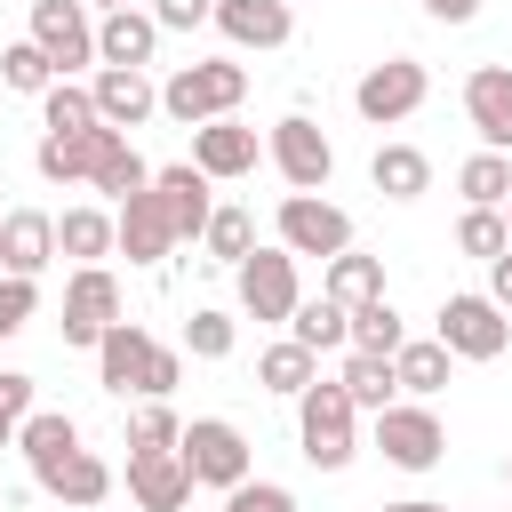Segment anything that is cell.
<instances>
[{"label":"cell","mask_w":512,"mask_h":512,"mask_svg":"<svg viewBox=\"0 0 512 512\" xmlns=\"http://www.w3.org/2000/svg\"><path fill=\"white\" fill-rule=\"evenodd\" d=\"M176 448H184V464H192L200 488H240L248 480V432L224 424V416H192Z\"/></svg>","instance_id":"cell-9"},{"label":"cell","mask_w":512,"mask_h":512,"mask_svg":"<svg viewBox=\"0 0 512 512\" xmlns=\"http://www.w3.org/2000/svg\"><path fill=\"white\" fill-rule=\"evenodd\" d=\"M504 216H512V200H504Z\"/></svg>","instance_id":"cell-52"},{"label":"cell","mask_w":512,"mask_h":512,"mask_svg":"<svg viewBox=\"0 0 512 512\" xmlns=\"http://www.w3.org/2000/svg\"><path fill=\"white\" fill-rule=\"evenodd\" d=\"M128 128H88V136H40V152H32V168L48 176V184H88L96 176V160L120 144Z\"/></svg>","instance_id":"cell-22"},{"label":"cell","mask_w":512,"mask_h":512,"mask_svg":"<svg viewBox=\"0 0 512 512\" xmlns=\"http://www.w3.org/2000/svg\"><path fill=\"white\" fill-rule=\"evenodd\" d=\"M56 256H72V264L120 256V216H104V208H64V216H56Z\"/></svg>","instance_id":"cell-23"},{"label":"cell","mask_w":512,"mask_h":512,"mask_svg":"<svg viewBox=\"0 0 512 512\" xmlns=\"http://www.w3.org/2000/svg\"><path fill=\"white\" fill-rule=\"evenodd\" d=\"M288 8H296V0H288Z\"/></svg>","instance_id":"cell-53"},{"label":"cell","mask_w":512,"mask_h":512,"mask_svg":"<svg viewBox=\"0 0 512 512\" xmlns=\"http://www.w3.org/2000/svg\"><path fill=\"white\" fill-rule=\"evenodd\" d=\"M448 360H456V352H448L440 336H408V344L392 352V376H400L408 400H432V392L448 384Z\"/></svg>","instance_id":"cell-27"},{"label":"cell","mask_w":512,"mask_h":512,"mask_svg":"<svg viewBox=\"0 0 512 512\" xmlns=\"http://www.w3.org/2000/svg\"><path fill=\"white\" fill-rule=\"evenodd\" d=\"M112 216H120V256H128V264H168L176 224H168V208H160V192H152V184H144V192H128Z\"/></svg>","instance_id":"cell-15"},{"label":"cell","mask_w":512,"mask_h":512,"mask_svg":"<svg viewBox=\"0 0 512 512\" xmlns=\"http://www.w3.org/2000/svg\"><path fill=\"white\" fill-rule=\"evenodd\" d=\"M96 112H104V128H144L152 112H160V88H152V72H136V64H96Z\"/></svg>","instance_id":"cell-14"},{"label":"cell","mask_w":512,"mask_h":512,"mask_svg":"<svg viewBox=\"0 0 512 512\" xmlns=\"http://www.w3.org/2000/svg\"><path fill=\"white\" fill-rule=\"evenodd\" d=\"M208 168L200 160H176V168H152V192H160V208H168V224H176V240H200L208 232V216H216V200H208Z\"/></svg>","instance_id":"cell-13"},{"label":"cell","mask_w":512,"mask_h":512,"mask_svg":"<svg viewBox=\"0 0 512 512\" xmlns=\"http://www.w3.org/2000/svg\"><path fill=\"white\" fill-rule=\"evenodd\" d=\"M368 184H376L384 200H424V192H432V160H424L416 144H376Z\"/></svg>","instance_id":"cell-25"},{"label":"cell","mask_w":512,"mask_h":512,"mask_svg":"<svg viewBox=\"0 0 512 512\" xmlns=\"http://www.w3.org/2000/svg\"><path fill=\"white\" fill-rule=\"evenodd\" d=\"M16 448H24V464H32V472H48L56 456H72V448H80V424H72L64 408H32V416L16 424Z\"/></svg>","instance_id":"cell-29"},{"label":"cell","mask_w":512,"mask_h":512,"mask_svg":"<svg viewBox=\"0 0 512 512\" xmlns=\"http://www.w3.org/2000/svg\"><path fill=\"white\" fill-rule=\"evenodd\" d=\"M312 376H320V352H312V344H296V336H280V344H264V352H256V384H264V392H280V400H296Z\"/></svg>","instance_id":"cell-26"},{"label":"cell","mask_w":512,"mask_h":512,"mask_svg":"<svg viewBox=\"0 0 512 512\" xmlns=\"http://www.w3.org/2000/svg\"><path fill=\"white\" fill-rule=\"evenodd\" d=\"M184 352H192V360H232V312L200 304V312L184 320Z\"/></svg>","instance_id":"cell-39"},{"label":"cell","mask_w":512,"mask_h":512,"mask_svg":"<svg viewBox=\"0 0 512 512\" xmlns=\"http://www.w3.org/2000/svg\"><path fill=\"white\" fill-rule=\"evenodd\" d=\"M152 48H160V16L152 8H104L96 16V64H152Z\"/></svg>","instance_id":"cell-21"},{"label":"cell","mask_w":512,"mask_h":512,"mask_svg":"<svg viewBox=\"0 0 512 512\" xmlns=\"http://www.w3.org/2000/svg\"><path fill=\"white\" fill-rule=\"evenodd\" d=\"M48 496H64V504H104L112 496V464L96 456V448H72V456H56L48 472H32Z\"/></svg>","instance_id":"cell-24"},{"label":"cell","mask_w":512,"mask_h":512,"mask_svg":"<svg viewBox=\"0 0 512 512\" xmlns=\"http://www.w3.org/2000/svg\"><path fill=\"white\" fill-rule=\"evenodd\" d=\"M488 296H496V304H504V312H512V248H504V256H496V264H488Z\"/></svg>","instance_id":"cell-47"},{"label":"cell","mask_w":512,"mask_h":512,"mask_svg":"<svg viewBox=\"0 0 512 512\" xmlns=\"http://www.w3.org/2000/svg\"><path fill=\"white\" fill-rule=\"evenodd\" d=\"M240 96H248V64H232V56H208V64H176V72L160 80V112H168V120H184V128L240 112Z\"/></svg>","instance_id":"cell-2"},{"label":"cell","mask_w":512,"mask_h":512,"mask_svg":"<svg viewBox=\"0 0 512 512\" xmlns=\"http://www.w3.org/2000/svg\"><path fill=\"white\" fill-rule=\"evenodd\" d=\"M224 512H296V496L280 480H240V488H224Z\"/></svg>","instance_id":"cell-42"},{"label":"cell","mask_w":512,"mask_h":512,"mask_svg":"<svg viewBox=\"0 0 512 512\" xmlns=\"http://www.w3.org/2000/svg\"><path fill=\"white\" fill-rule=\"evenodd\" d=\"M88 8H136V0H88Z\"/></svg>","instance_id":"cell-50"},{"label":"cell","mask_w":512,"mask_h":512,"mask_svg":"<svg viewBox=\"0 0 512 512\" xmlns=\"http://www.w3.org/2000/svg\"><path fill=\"white\" fill-rule=\"evenodd\" d=\"M192 464H184V448H128V496L144 504V512H184L192 504Z\"/></svg>","instance_id":"cell-12"},{"label":"cell","mask_w":512,"mask_h":512,"mask_svg":"<svg viewBox=\"0 0 512 512\" xmlns=\"http://www.w3.org/2000/svg\"><path fill=\"white\" fill-rule=\"evenodd\" d=\"M8 440H16V416H8V408H0V448H8Z\"/></svg>","instance_id":"cell-49"},{"label":"cell","mask_w":512,"mask_h":512,"mask_svg":"<svg viewBox=\"0 0 512 512\" xmlns=\"http://www.w3.org/2000/svg\"><path fill=\"white\" fill-rule=\"evenodd\" d=\"M272 224H280V248H288V256H320V264H328V256L352 248V216H344L336 200H320V192H288Z\"/></svg>","instance_id":"cell-7"},{"label":"cell","mask_w":512,"mask_h":512,"mask_svg":"<svg viewBox=\"0 0 512 512\" xmlns=\"http://www.w3.org/2000/svg\"><path fill=\"white\" fill-rule=\"evenodd\" d=\"M264 152H272V168L288 176V192H328V176H336V144L304 120V112H288V120H272V136H264Z\"/></svg>","instance_id":"cell-8"},{"label":"cell","mask_w":512,"mask_h":512,"mask_svg":"<svg viewBox=\"0 0 512 512\" xmlns=\"http://www.w3.org/2000/svg\"><path fill=\"white\" fill-rule=\"evenodd\" d=\"M288 336L312 344V352H352V312H344L336 296H304L296 320H288Z\"/></svg>","instance_id":"cell-30"},{"label":"cell","mask_w":512,"mask_h":512,"mask_svg":"<svg viewBox=\"0 0 512 512\" xmlns=\"http://www.w3.org/2000/svg\"><path fill=\"white\" fill-rule=\"evenodd\" d=\"M320 296H336V304L352 312V304L384 296V264H376V256H360V248H344V256H328V272H320Z\"/></svg>","instance_id":"cell-31"},{"label":"cell","mask_w":512,"mask_h":512,"mask_svg":"<svg viewBox=\"0 0 512 512\" xmlns=\"http://www.w3.org/2000/svg\"><path fill=\"white\" fill-rule=\"evenodd\" d=\"M376 448H384V464H400V472H432V464L448 456V424L432 416V400H392V408L376 416Z\"/></svg>","instance_id":"cell-6"},{"label":"cell","mask_w":512,"mask_h":512,"mask_svg":"<svg viewBox=\"0 0 512 512\" xmlns=\"http://www.w3.org/2000/svg\"><path fill=\"white\" fill-rule=\"evenodd\" d=\"M88 184H96V192H104V200L120 208L128 192H144V184H152V168H144V152H136L128 136H120V144H112V152L96 160V176H88Z\"/></svg>","instance_id":"cell-35"},{"label":"cell","mask_w":512,"mask_h":512,"mask_svg":"<svg viewBox=\"0 0 512 512\" xmlns=\"http://www.w3.org/2000/svg\"><path fill=\"white\" fill-rule=\"evenodd\" d=\"M464 120L480 128L488 152H512V64H480L464 80Z\"/></svg>","instance_id":"cell-19"},{"label":"cell","mask_w":512,"mask_h":512,"mask_svg":"<svg viewBox=\"0 0 512 512\" xmlns=\"http://www.w3.org/2000/svg\"><path fill=\"white\" fill-rule=\"evenodd\" d=\"M176 376H184V352H176V344H152V368H144V400H168V392H176Z\"/></svg>","instance_id":"cell-43"},{"label":"cell","mask_w":512,"mask_h":512,"mask_svg":"<svg viewBox=\"0 0 512 512\" xmlns=\"http://www.w3.org/2000/svg\"><path fill=\"white\" fill-rule=\"evenodd\" d=\"M336 384H344V392H352V408H368V416H384V408L400 400V376H392V360H384V352H344Z\"/></svg>","instance_id":"cell-28"},{"label":"cell","mask_w":512,"mask_h":512,"mask_svg":"<svg viewBox=\"0 0 512 512\" xmlns=\"http://www.w3.org/2000/svg\"><path fill=\"white\" fill-rule=\"evenodd\" d=\"M384 512H448V504H432V496H400V504H384Z\"/></svg>","instance_id":"cell-48"},{"label":"cell","mask_w":512,"mask_h":512,"mask_svg":"<svg viewBox=\"0 0 512 512\" xmlns=\"http://www.w3.org/2000/svg\"><path fill=\"white\" fill-rule=\"evenodd\" d=\"M144 368H152V336H144V320H112L104 328V344H96V384L104 392H136L144 400Z\"/></svg>","instance_id":"cell-16"},{"label":"cell","mask_w":512,"mask_h":512,"mask_svg":"<svg viewBox=\"0 0 512 512\" xmlns=\"http://www.w3.org/2000/svg\"><path fill=\"white\" fill-rule=\"evenodd\" d=\"M232 280H240V312L248 320H296V304H304V288H296V256L272 240V248H248L240 264H232Z\"/></svg>","instance_id":"cell-5"},{"label":"cell","mask_w":512,"mask_h":512,"mask_svg":"<svg viewBox=\"0 0 512 512\" xmlns=\"http://www.w3.org/2000/svg\"><path fill=\"white\" fill-rule=\"evenodd\" d=\"M456 192H464L472 208H504V200H512V152H488V144H480V152L456 168Z\"/></svg>","instance_id":"cell-34"},{"label":"cell","mask_w":512,"mask_h":512,"mask_svg":"<svg viewBox=\"0 0 512 512\" xmlns=\"http://www.w3.org/2000/svg\"><path fill=\"white\" fill-rule=\"evenodd\" d=\"M40 120H48V136H88V128H104L96 88H80V80H56V88L40 96Z\"/></svg>","instance_id":"cell-32"},{"label":"cell","mask_w":512,"mask_h":512,"mask_svg":"<svg viewBox=\"0 0 512 512\" xmlns=\"http://www.w3.org/2000/svg\"><path fill=\"white\" fill-rule=\"evenodd\" d=\"M0 80H8L16 96H48V88H56L64 72L48 64V48H40V40H16V48L0 56Z\"/></svg>","instance_id":"cell-36"},{"label":"cell","mask_w":512,"mask_h":512,"mask_svg":"<svg viewBox=\"0 0 512 512\" xmlns=\"http://www.w3.org/2000/svg\"><path fill=\"white\" fill-rule=\"evenodd\" d=\"M408 344V320H400V304L392 296H368V304H352V352H400Z\"/></svg>","instance_id":"cell-33"},{"label":"cell","mask_w":512,"mask_h":512,"mask_svg":"<svg viewBox=\"0 0 512 512\" xmlns=\"http://www.w3.org/2000/svg\"><path fill=\"white\" fill-rule=\"evenodd\" d=\"M296 448H304V464H320V472H344V464L360 456V408H352V392H344L336 376H312V384L296 392Z\"/></svg>","instance_id":"cell-1"},{"label":"cell","mask_w":512,"mask_h":512,"mask_svg":"<svg viewBox=\"0 0 512 512\" xmlns=\"http://www.w3.org/2000/svg\"><path fill=\"white\" fill-rule=\"evenodd\" d=\"M424 16H432V24H472L480 0H424Z\"/></svg>","instance_id":"cell-46"},{"label":"cell","mask_w":512,"mask_h":512,"mask_svg":"<svg viewBox=\"0 0 512 512\" xmlns=\"http://www.w3.org/2000/svg\"><path fill=\"white\" fill-rule=\"evenodd\" d=\"M504 480H512V456H504Z\"/></svg>","instance_id":"cell-51"},{"label":"cell","mask_w":512,"mask_h":512,"mask_svg":"<svg viewBox=\"0 0 512 512\" xmlns=\"http://www.w3.org/2000/svg\"><path fill=\"white\" fill-rule=\"evenodd\" d=\"M432 336L456 352V360H504V344H512V312L496 304V296H448L440 304V320H432Z\"/></svg>","instance_id":"cell-4"},{"label":"cell","mask_w":512,"mask_h":512,"mask_svg":"<svg viewBox=\"0 0 512 512\" xmlns=\"http://www.w3.org/2000/svg\"><path fill=\"white\" fill-rule=\"evenodd\" d=\"M256 152H264V144H256V128H248V120H232V112H224V120H200V128H192V160H200V168H208L216 184L248 176V168H256Z\"/></svg>","instance_id":"cell-20"},{"label":"cell","mask_w":512,"mask_h":512,"mask_svg":"<svg viewBox=\"0 0 512 512\" xmlns=\"http://www.w3.org/2000/svg\"><path fill=\"white\" fill-rule=\"evenodd\" d=\"M48 264H56V216L48 208H8L0 216V272L40 280Z\"/></svg>","instance_id":"cell-17"},{"label":"cell","mask_w":512,"mask_h":512,"mask_svg":"<svg viewBox=\"0 0 512 512\" xmlns=\"http://www.w3.org/2000/svg\"><path fill=\"white\" fill-rule=\"evenodd\" d=\"M24 40H40L64 80L80 64H96V16H88V0H32V32Z\"/></svg>","instance_id":"cell-11"},{"label":"cell","mask_w":512,"mask_h":512,"mask_svg":"<svg viewBox=\"0 0 512 512\" xmlns=\"http://www.w3.org/2000/svg\"><path fill=\"white\" fill-rule=\"evenodd\" d=\"M200 240H208V256H216V264H240V256L256 248V216H248V208H232V200H216V216H208V232H200Z\"/></svg>","instance_id":"cell-37"},{"label":"cell","mask_w":512,"mask_h":512,"mask_svg":"<svg viewBox=\"0 0 512 512\" xmlns=\"http://www.w3.org/2000/svg\"><path fill=\"white\" fill-rule=\"evenodd\" d=\"M0 408H8L16 424L32 416V376H24V368H0Z\"/></svg>","instance_id":"cell-45"},{"label":"cell","mask_w":512,"mask_h":512,"mask_svg":"<svg viewBox=\"0 0 512 512\" xmlns=\"http://www.w3.org/2000/svg\"><path fill=\"white\" fill-rule=\"evenodd\" d=\"M424 96H432V72H424L416 56H384V64H368L360 88H352V104H360L368 128H400L408 112H424Z\"/></svg>","instance_id":"cell-3"},{"label":"cell","mask_w":512,"mask_h":512,"mask_svg":"<svg viewBox=\"0 0 512 512\" xmlns=\"http://www.w3.org/2000/svg\"><path fill=\"white\" fill-rule=\"evenodd\" d=\"M456 248H464V256H480V264H496V256L512 248V216H504V208H464Z\"/></svg>","instance_id":"cell-38"},{"label":"cell","mask_w":512,"mask_h":512,"mask_svg":"<svg viewBox=\"0 0 512 512\" xmlns=\"http://www.w3.org/2000/svg\"><path fill=\"white\" fill-rule=\"evenodd\" d=\"M40 312V280H24V272H0V344L24 328Z\"/></svg>","instance_id":"cell-41"},{"label":"cell","mask_w":512,"mask_h":512,"mask_svg":"<svg viewBox=\"0 0 512 512\" xmlns=\"http://www.w3.org/2000/svg\"><path fill=\"white\" fill-rule=\"evenodd\" d=\"M232 48H288V32H296V8L288 0H216V16H208Z\"/></svg>","instance_id":"cell-18"},{"label":"cell","mask_w":512,"mask_h":512,"mask_svg":"<svg viewBox=\"0 0 512 512\" xmlns=\"http://www.w3.org/2000/svg\"><path fill=\"white\" fill-rule=\"evenodd\" d=\"M112 320H120V280H112L104 264H80L72 288H64V320H56L64 344H72V352H96Z\"/></svg>","instance_id":"cell-10"},{"label":"cell","mask_w":512,"mask_h":512,"mask_svg":"<svg viewBox=\"0 0 512 512\" xmlns=\"http://www.w3.org/2000/svg\"><path fill=\"white\" fill-rule=\"evenodd\" d=\"M176 440H184V416L168 400H144L136 424H128V448H176Z\"/></svg>","instance_id":"cell-40"},{"label":"cell","mask_w":512,"mask_h":512,"mask_svg":"<svg viewBox=\"0 0 512 512\" xmlns=\"http://www.w3.org/2000/svg\"><path fill=\"white\" fill-rule=\"evenodd\" d=\"M152 16H160V32H200L216 16V0H152Z\"/></svg>","instance_id":"cell-44"}]
</instances>
